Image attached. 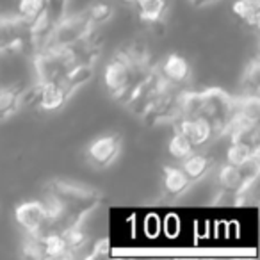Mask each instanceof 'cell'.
<instances>
[{
	"label": "cell",
	"instance_id": "19",
	"mask_svg": "<svg viewBox=\"0 0 260 260\" xmlns=\"http://www.w3.org/2000/svg\"><path fill=\"white\" fill-rule=\"evenodd\" d=\"M72 0H47V20H48V30L55 22L62 18L68 13V6ZM48 34V32H47Z\"/></svg>",
	"mask_w": 260,
	"mask_h": 260
},
{
	"label": "cell",
	"instance_id": "20",
	"mask_svg": "<svg viewBox=\"0 0 260 260\" xmlns=\"http://www.w3.org/2000/svg\"><path fill=\"white\" fill-rule=\"evenodd\" d=\"M107 251H109V241L107 239H100V241L93 246V251H91L87 256H89V258H96V256L107 255Z\"/></svg>",
	"mask_w": 260,
	"mask_h": 260
},
{
	"label": "cell",
	"instance_id": "4",
	"mask_svg": "<svg viewBox=\"0 0 260 260\" xmlns=\"http://www.w3.org/2000/svg\"><path fill=\"white\" fill-rule=\"evenodd\" d=\"M235 107V96L219 87H209L203 91L187 89L182 93L180 116L185 118H203L212 125L216 138L226 134Z\"/></svg>",
	"mask_w": 260,
	"mask_h": 260
},
{
	"label": "cell",
	"instance_id": "18",
	"mask_svg": "<svg viewBox=\"0 0 260 260\" xmlns=\"http://www.w3.org/2000/svg\"><path fill=\"white\" fill-rule=\"evenodd\" d=\"M168 152H170V155L173 157V159L182 160L194 152V146L191 145V141H189L182 132L175 130V134L171 136L170 143H168Z\"/></svg>",
	"mask_w": 260,
	"mask_h": 260
},
{
	"label": "cell",
	"instance_id": "7",
	"mask_svg": "<svg viewBox=\"0 0 260 260\" xmlns=\"http://www.w3.org/2000/svg\"><path fill=\"white\" fill-rule=\"evenodd\" d=\"M15 221L25 234H41L48 230V209L45 202H23L15 209Z\"/></svg>",
	"mask_w": 260,
	"mask_h": 260
},
{
	"label": "cell",
	"instance_id": "2",
	"mask_svg": "<svg viewBox=\"0 0 260 260\" xmlns=\"http://www.w3.org/2000/svg\"><path fill=\"white\" fill-rule=\"evenodd\" d=\"M157 62L152 61L148 48L130 45L118 50L104 68V84L112 98L125 104L136 87L155 70Z\"/></svg>",
	"mask_w": 260,
	"mask_h": 260
},
{
	"label": "cell",
	"instance_id": "13",
	"mask_svg": "<svg viewBox=\"0 0 260 260\" xmlns=\"http://www.w3.org/2000/svg\"><path fill=\"white\" fill-rule=\"evenodd\" d=\"M139 18L146 23H159L168 11V0H130Z\"/></svg>",
	"mask_w": 260,
	"mask_h": 260
},
{
	"label": "cell",
	"instance_id": "10",
	"mask_svg": "<svg viewBox=\"0 0 260 260\" xmlns=\"http://www.w3.org/2000/svg\"><path fill=\"white\" fill-rule=\"evenodd\" d=\"M157 70L166 80H170L175 86H184L187 87L189 80H191V66L185 57L178 54H170L157 62Z\"/></svg>",
	"mask_w": 260,
	"mask_h": 260
},
{
	"label": "cell",
	"instance_id": "15",
	"mask_svg": "<svg viewBox=\"0 0 260 260\" xmlns=\"http://www.w3.org/2000/svg\"><path fill=\"white\" fill-rule=\"evenodd\" d=\"M180 168L192 182H196V180H200V178H203L210 171V168H212V159H210L209 155H205V153L192 152L191 155L182 159Z\"/></svg>",
	"mask_w": 260,
	"mask_h": 260
},
{
	"label": "cell",
	"instance_id": "8",
	"mask_svg": "<svg viewBox=\"0 0 260 260\" xmlns=\"http://www.w3.org/2000/svg\"><path fill=\"white\" fill-rule=\"evenodd\" d=\"M119 150H121V138L116 134H105L89 143L86 155L94 168L104 170V168L114 164V160L119 155Z\"/></svg>",
	"mask_w": 260,
	"mask_h": 260
},
{
	"label": "cell",
	"instance_id": "9",
	"mask_svg": "<svg viewBox=\"0 0 260 260\" xmlns=\"http://www.w3.org/2000/svg\"><path fill=\"white\" fill-rule=\"evenodd\" d=\"M173 125H175V130L182 132V134L191 141L194 150L200 148V146L209 145L212 139H216L212 125L203 118H185V116H182Z\"/></svg>",
	"mask_w": 260,
	"mask_h": 260
},
{
	"label": "cell",
	"instance_id": "16",
	"mask_svg": "<svg viewBox=\"0 0 260 260\" xmlns=\"http://www.w3.org/2000/svg\"><path fill=\"white\" fill-rule=\"evenodd\" d=\"M234 15L241 18L251 29H258L260 22V0H237L232 8Z\"/></svg>",
	"mask_w": 260,
	"mask_h": 260
},
{
	"label": "cell",
	"instance_id": "3",
	"mask_svg": "<svg viewBox=\"0 0 260 260\" xmlns=\"http://www.w3.org/2000/svg\"><path fill=\"white\" fill-rule=\"evenodd\" d=\"M112 15V8L107 4H93L79 13H66L59 22L50 27L40 47L68 48L82 43L94 36L96 29L104 25ZM38 48V47H36Z\"/></svg>",
	"mask_w": 260,
	"mask_h": 260
},
{
	"label": "cell",
	"instance_id": "17",
	"mask_svg": "<svg viewBox=\"0 0 260 260\" xmlns=\"http://www.w3.org/2000/svg\"><path fill=\"white\" fill-rule=\"evenodd\" d=\"M258 87H260V64L258 59H251L248 62L242 75V94H253L258 96Z\"/></svg>",
	"mask_w": 260,
	"mask_h": 260
},
{
	"label": "cell",
	"instance_id": "1",
	"mask_svg": "<svg viewBox=\"0 0 260 260\" xmlns=\"http://www.w3.org/2000/svg\"><path fill=\"white\" fill-rule=\"evenodd\" d=\"M48 209V230L66 232L84 224L86 217L94 212L104 196L100 191L87 185L66 180H52L45 187Z\"/></svg>",
	"mask_w": 260,
	"mask_h": 260
},
{
	"label": "cell",
	"instance_id": "21",
	"mask_svg": "<svg viewBox=\"0 0 260 260\" xmlns=\"http://www.w3.org/2000/svg\"><path fill=\"white\" fill-rule=\"evenodd\" d=\"M192 6H196V8H203V6H212V4H217V2H221V0H189Z\"/></svg>",
	"mask_w": 260,
	"mask_h": 260
},
{
	"label": "cell",
	"instance_id": "11",
	"mask_svg": "<svg viewBox=\"0 0 260 260\" xmlns=\"http://www.w3.org/2000/svg\"><path fill=\"white\" fill-rule=\"evenodd\" d=\"M192 180L184 173L182 168L166 166L162 170V189L170 198H180L191 189Z\"/></svg>",
	"mask_w": 260,
	"mask_h": 260
},
{
	"label": "cell",
	"instance_id": "22",
	"mask_svg": "<svg viewBox=\"0 0 260 260\" xmlns=\"http://www.w3.org/2000/svg\"><path fill=\"white\" fill-rule=\"evenodd\" d=\"M126 2H130V0H126Z\"/></svg>",
	"mask_w": 260,
	"mask_h": 260
},
{
	"label": "cell",
	"instance_id": "6",
	"mask_svg": "<svg viewBox=\"0 0 260 260\" xmlns=\"http://www.w3.org/2000/svg\"><path fill=\"white\" fill-rule=\"evenodd\" d=\"M72 96L73 94L66 89L62 82H36L34 89H29L27 102L32 100L40 109L54 112L64 107Z\"/></svg>",
	"mask_w": 260,
	"mask_h": 260
},
{
	"label": "cell",
	"instance_id": "5",
	"mask_svg": "<svg viewBox=\"0 0 260 260\" xmlns=\"http://www.w3.org/2000/svg\"><path fill=\"white\" fill-rule=\"evenodd\" d=\"M32 47L30 27L18 15H0V55L18 54Z\"/></svg>",
	"mask_w": 260,
	"mask_h": 260
},
{
	"label": "cell",
	"instance_id": "12",
	"mask_svg": "<svg viewBox=\"0 0 260 260\" xmlns=\"http://www.w3.org/2000/svg\"><path fill=\"white\" fill-rule=\"evenodd\" d=\"M27 94L29 91L16 89V87L0 89V121L13 118L22 109V105L27 104Z\"/></svg>",
	"mask_w": 260,
	"mask_h": 260
},
{
	"label": "cell",
	"instance_id": "14",
	"mask_svg": "<svg viewBox=\"0 0 260 260\" xmlns=\"http://www.w3.org/2000/svg\"><path fill=\"white\" fill-rule=\"evenodd\" d=\"M260 146H253L248 143L230 141V148L226 150V162L234 166H244L253 160H258Z\"/></svg>",
	"mask_w": 260,
	"mask_h": 260
}]
</instances>
